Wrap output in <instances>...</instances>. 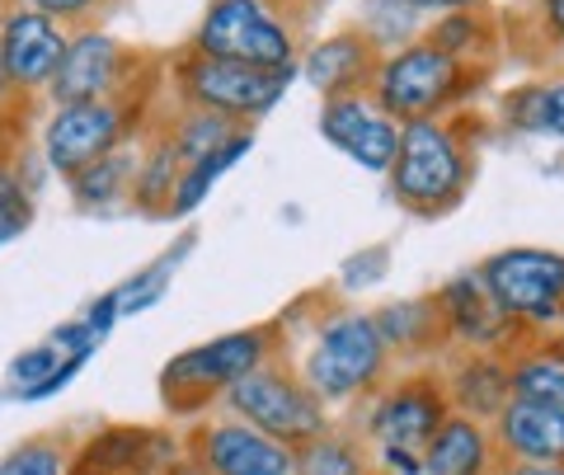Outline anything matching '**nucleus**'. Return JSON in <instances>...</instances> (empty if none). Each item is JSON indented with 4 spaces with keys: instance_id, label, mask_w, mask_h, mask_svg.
Here are the masks:
<instances>
[{
    "instance_id": "1",
    "label": "nucleus",
    "mask_w": 564,
    "mask_h": 475,
    "mask_svg": "<svg viewBox=\"0 0 564 475\" xmlns=\"http://www.w3.org/2000/svg\"><path fill=\"white\" fill-rule=\"evenodd\" d=\"M470 155L452 122L419 118L400 128V155L391 165V198L414 217H443L462 203Z\"/></svg>"
},
{
    "instance_id": "2",
    "label": "nucleus",
    "mask_w": 564,
    "mask_h": 475,
    "mask_svg": "<svg viewBox=\"0 0 564 475\" xmlns=\"http://www.w3.org/2000/svg\"><path fill=\"white\" fill-rule=\"evenodd\" d=\"M391 348L367 311H334L315 330V344L302 363V381L321 400H358L386 377Z\"/></svg>"
},
{
    "instance_id": "3",
    "label": "nucleus",
    "mask_w": 564,
    "mask_h": 475,
    "mask_svg": "<svg viewBox=\"0 0 564 475\" xmlns=\"http://www.w3.org/2000/svg\"><path fill=\"white\" fill-rule=\"evenodd\" d=\"M480 283L503 321L518 330H555L564 325V255L541 245H513L480 263Z\"/></svg>"
},
{
    "instance_id": "4",
    "label": "nucleus",
    "mask_w": 564,
    "mask_h": 475,
    "mask_svg": "<svg viewBox=\"0 0 564 475\" xmlns=\"http://www.w3.org/2000/svg\"><path fill=\"white\" fill-rule=\"evenodd\" d=\"M470 90V72L466 62L447 57L433 43H410L381 57L377 80H372V99L391 114L400 128L419 118H443L447 104H456Z\"/></svg>"
},
{
    "instance_id": "5",
    "label": "nucleus",
    "mask_w": 564,
    "mask_h": 475,
    "mask_svg": "<svg viewBox=\"0 0 564 475\" xmlns=\"http://www.w3.org/2000/svg\"><path fill=\"white\" fill-rule=\"evenodd\" d=\"M226 404L231 414L254 424L259 433L278 438L288 447H306L311 438L329 433V419H325V400L311 391L302 377L282 373V367H254L250 377H240L231 391H226Z\"/></svg>"
},
{
    "instance_id": "6",
    "label": "nucleus",
    "mask_w": 564,
    "mask_h": 475,
    "mask_svg": "<svg viewBox=\"0 0 564 475\" xmlns=\"http://www.w3.org/2000/svg\"><path fill=\"white\" fill-rule=\"evenodd\" d=\"M269 344H273L269 330L254 325V330L221 334V339L198 348H184L161 373V391L170 400V410H198L212 396H226L240 377H250L254 367L269 363Z\"/></svg>"
},
{
    "instance_id": "7",
    "label": "nucleus",
    "mask_w": 564,
    "mask_h": 475,
    "mask_svg": "<svg viewBox=\"0 0 564 475\" xmlns=\"http://www.w3.org/2000/svg\"><path fill=\"white\" fill-rule=\"evenodd\" d=\"M193 52L282 72V66H292L296 43L292 24L269 10V0H212L198 24V39H193Z\"/></svg>"
},
{
    "instance_id": "8",
    "label": "nucleus",
    "mask_w": 564,
    "mask_h": 475,
    "mask_svg": "<svg viewBox=\"0 0 564 475\" xmlns=\"http://www.w3.org/2000/svg\"><path fill=\"white\" fill-rule=\"evenodd\" d=\"M292 85V66L282 72H263V66H245V62H221V57H203L188 52L180 62V90L188 99V109H207L221 118H259L288 95Z\"/></svg>"
},
{
    "instance_id": "9",
    "label": "nucleus",
    "mask_w": 564,
    "mask_h": 475,
    "mask_svg": "<svg viewBox=\"0 0 564 475\" xmlns=\"http://www.w3.org/2000/svg\"><path fill=\"white\" fill-rule=\"evenodd\" d=\"M452 396L443 377H404L391 391H381L372 414H367V433H372L377 452H410L423 456L433 433L447 424Z\"/></svg>"
},
{
    "instance_id": "10",
    "label": "nucleus",
    "mask_w": 564,
    "mask_h": 475,
    "mask_svg": "<svg viewBox=\"0 0 564 475\" xmlns=\"http://www.w3.org/2000/svg\"><path fill=\"white\" fill-rule=\"evenodd\" d=\"M132 114H137V104L128 109V99L66 104V109H57V118L47 122V137H43L47 165L66 174V180H76L80 170H90L109 151H118V142L132 128Z\"/></svg>"
},
{
    "instance_id": "11",
    "label": "nucleus",
    "mask_w": 564,
    "mask_h": 475,
    "mask_svg": "<svg viewBox=\"0 0 564 475\" xmlns=\"http://www.w3.org/2000/svg\"><path fill=\"white\" fill-rule=\"evenodd\" d=\"M128 66H137V57L118 39L85 29L70 39L47 90L62 109L66 104H95V99H128Z\"/></svg>"
},
{
    "instance_id": "12",
    "label": "nucleus",
    "mask_w": 564,
    "mask_h": 475,
    "mask_svg": "<svg viewBox=\"0 0 564 475\" xmlns=\"http://www.w3.org/2000/svg\"><path fill=\"white\" fill-rule=\"evenodd\" d=\"M321 137L334 151H344L348 161H358L362 170H372V174H391L395 155H400V122L372 99V90L325 99Z\"/></svg>"
},
{
    "instance_id": "13",
    "label": "nucleus",
    "mask_w": 564,
    "mask_h": 475,
    "mask_svg": "<svg viewBox=\"0 0 564 475\" xmlns=\"http://www.w3.org/2000/svg\"><path fill=\"white\" fill-rule=\"evenodd\" d=\"M193 462L207 475H292L296 447L259 433L245 419H221L193 438Z\"/></svg>"
},
{
    "instance_id": "14",
    "label": "nucleus",
    "mask_w": 564,
    "mask_h": 475,
    "mask_svg": "<svg viewBox=\"0 0 564 475\" xmlns=\"http://www.w3.org/2000/svg\"><path fill=\"white\" fill-rule=\"evenodd\" d=\"M437 311H443L447 339L466 344L470 354H508L522 334L513 321H503L499 306L489 302V292L480 283V269L447 278L443 292H437Z\"/></svg>"
},
{
    "instance_id": "15",
    "label": "nucleus",
    "mask_w": 564,
    "mask_h": 475,
    "mask_svg": "<svg viewBox=\"0 0 564 475\" xmlns=\"http://www.w3.org/2000/svg\"><path fill=\"white\" fill-rule=\"evenodd\" d=\"M66 29L47 14L33 10H14L6 24H0V57H6V72L20 90H39V85H52L57 66L66 57Z\"/></svg>"
},
{
    "instance_id": "16",
    "label": "nucleus",
    "mask_w": 564,
    "mask_h": 475,
    "mask_svg": "<svg viewBox=\"0 0 564 475\" xmlns=\"http://www.w3.org/2000/svg\"><path fill=\"white\" fill-rule=\"evenodd\" d=\"M494 443L503 466H564V410L508 400V410L494 419Z\"/></svg>"
},
{
    "instance_id": "17",
    "label": "nucleus",
    "mask_w": 564,
    "mask_h": 475,
    "mask_svg": "<svg viewBox=\"0 0 564 475\" xmlns=\"http://www.w3.org/2000/svg\"><path fill=\"white\" fill-rule=\"evenodd\" d=\"M381 52L372 43V33H334V39L315 43L302 62V76L321 90L325 99H344V95H367L377 80Z\"/></svg>"
},
{
    "instance_id": "18",
    "label": "nucleus",
    "mask_w": 564,
    "mask_h": 475,
    "mask_svg": "<svg viewBox=\"0 0 564 475\" xmlns=\"http://www.w3.org/2000/svg\"><path fill=\"white\" fill-rule=\"evenodd\" d=\"M499 443H494V424H480L470 414H447V424L433 433L423 447V475H489L499 471Z\"/></svg>"
},
{
    "instance_id": "19",
    "label": "nucleus",
    "mask_w": 564,
    "mask_h": 475,
    "mask_svg": "<svg viewBox=\"0 0 564 475\" xmlns=\"http://www.w3.org/2000/svg\"><path fill=\"white\" fill-rule=\"evenodd\" d=\"M503 358H508V381H513V400L564 410V339L560 334L518 339Z\"/></svg>"
},
{
    "instance_id": "20",
    "label": "nucleus",
    "mask_w": 564,
    "mask_h": 475,
    "mask_svg": "<svg viewBox=\"0 0 564 475\" xmlns=\"http://www.w3.org/2000/svg\"><path fill=\"white\" fill-rule=\"evenodd\" d=\"M447 396L456 414H470L480 424H494L508 400H513V381H508V358L503 354H470L456 373L447 377Z\"/></svg>"
},
{
    "instance_id": "21",
    "label": "nucleus",
    "mask_w": 564,
    "mask_h": 475,
    "mask_svg": "<svg viewBox=\"0 0 564 475\" xmlns=\"http://www.w3.org/2000/svg\"><path fill=\"white\" fill-rule=\"evenodd\" d=\"M372 321L381 330V339L391 354H429L447 339L443 311H437V296H410V302H391L372 311Z\"/></svg>"
},
{
    "instance_id": "22",
    "label": "nucleus",
    "mask_w": 564,
    "mask_h": 475,
    "mask_svg": "<svg viewBox=\"0 0 564 475\" xmlns=\"http://www.w3.org/2000/svg\"><path fill=\"white\" fill-rule=\"evenodd\" d=\"M155 438L147 429H109L80 452L76 475H147Z\"/></svg>"
},
{
    "instance_id": "23",
    "label": "nucleus",
    "mask_w": 564,
    "mask_h": 475,
    "mask_svg": "<svg viewBox=\"0 0 564 475\" xmlns=\"http://www.w3.org/2000/svg\"><path fill=\"white\" fill-rule=\"evenodd\" d=\"M137 174H141L137 151H109L90 170H80L76 180H70V188H76L80 207H113L118 198H128L137 188Z\"/></svg>"
},
{
    "instance_id": "24",
    "label": "nucleus",
    "mask_w": 564,
    "mask_h": 475,
    "mask_svg": "<svg viewBox=\"0 0 564 475\" xmlns=\"http://www.w3.org/2000/svg\"><path fill=\"white\" fill-rule=\"evenodd\" d=\"M184 161H180V151H174V142L165 137V142H155L147 151V161H141V174H137V188H132V203L141 207V213H170V203H174V188H180L184 180Z\"/></svg>"
},
{
    "instance_id": "25",
    "label": "nucleus",
    "mask_w": 564,
    "mask_h": 475,
    "mask_svg": "<svg viewBox=\"0 0 564 475\" xmlns=\"http://www.w3.org/2000/svg\"><path fill=\"white\" fill-rule=\"evenodd\" d=\"M250 142H254V137H250V132H236V137H231V142H226L221 151H212V155H207V161H198V165H188V170H184V180H180V188H174V203H170V213H174V217H184V213H193V207H198V203L207 198V188H212V184H217V180H221V174H226V170H231V165L240 161V155H245V151H250Z\"/></svg>"
},
{
    "instance_id": "26",
    "label": "nucleus",
    "mask_w": 564,
    "mask_h": 475,
    "mask_svg": "<svg viewBox=\"0 0 564 475\" xmlns=\"http://www.w3.org/2000/svg\"><path fill=\"white\" fill-rule=\"evenodd\" d=\"M236 132H240V128H236L231 118L207 114V109H188V114L170 128V142H174V151H180L184 165H198V161H207L212 151H221Z\"/></svg>"
},
{
    "instance_id": "27",
    "label": "nucleus",
    "mask_w": 564,
    "mask_h": 475,
    "mask_svg": "<svg viewBox=\"0 0 564 475\" xmlns=\"http://www.w3.org/2000/svg\"><path fill=\"white\" fill-rule=\"evenodd\" d=\"M292 475H367V456L352 438L321 433V438H311L306 447H296Z\"/></svg>"
},
{
    "instance_id": "28",
    "label": "nucleus",
    "mask_w": 564,
    "mask_h": 475,
    "mask_svg": "<svg viewBox=\"0 0 564 475\" xmlns=\"http://www.w3.org/2000/svg\"><path fill=\"white\" fill-rule=\"evenodd\" d=\"M423 43H433V47H443L447 57L466 62L475 47L489 43V24H485L480 10H456V14H443V20H433V29H429V39H423Z\"/></svg>"
},
{
    "instance_id": "29",
    "label": "nucleus",
    "mask_w": 564,
    "mask_h": 475,
    "mask_svg": "<svg viewBox=\"0 0 564 475\" xmlns=\"http://www.w3.org/2000/svg\"><path fill=\"white\" fill-rule=\"evenodd\" d=\"M188 245H193V240L184 236V240H180V250H174V255H165V259H155V263H151V269H147V273H137V278H132V283H128V288H118V292H113V302H118V315H128V311H147V306L155 302V296H161V292H165V283H170V273H174V263H180V255L188 250Z\"/></svg>"
},
{
    "instance_id": "30",
    "label": "nucleus",
    "mask_w": 564,
    "mask_h": 475,
    "mask_svg": "<svg viewBox=\"0 0 564 475\" xmlns=\"http://www.w3.org/2000/svg\"><path fill=\"white\" fill-rule=\"evenodd\" d=\"M0 475H66V447L52 438H29L0 456Z\"/></svg>"
},
{
    "instance_id": "31",
    "label": "nucleus",
    "mask_w": 564,
    "mask_h": 475,
    "mask_svg": "<svg viewBox=\"0 0 564 475\" xmlns=\"http://www.w3.org/2000/svg\"><path fill=\"white\" fill-rule=\"evenodd\" d=\"M503 122L518 132H545V80H527L503 99Z\"/></svg>"
},
{
    "instance_id": "32",
    "label": "nucleus",
    "mask_w": 564,
    "mask_h": 475,
    "mask_svg": "<svg viewBox=\"0 0 564 475\" xmlns=\"http://www.w3.org/2000/svg\"><path fill=\"white\" fill-rule=\"evenodd\" d=\"M66 358H70V354H62V348L52 344V339L14 358V363H10V377H14V386H20V396H24V391H33V386H43V381H47L52 373H57V367H62Z\"/></svg>"
},
{
    "instance_id": "33",
    "label": "nucleus",
    "mask_w": 564,
    "mask_h": 475,
    "mask_svg": "<svg viewBox=\"0 0 564 475\" xmlns=\"http://www.w3.org/2000/svg\"><path fill=\"white\" fill-rule=\"evenodd\" d=\"M20 6L33 14H47V20H57L66 29V24H90L99 10L113 6V0H20Z\"/></svg>"
},
{
    "instance_id": "34",
    "label": "nucleus",
    "mask_w": 564,
    "mask_h": 475,
    "mask_svg": "<svg viewBox=\"0 0 564 475\" xmlns=\"http://www.w3.org/2000/svg\"><path fill=\"white\" fill-rule=\"evenodd\" d=\"M29 198H24V188L10 180L6 170H0V240H10V236H20L24 226H29Z\"/></svg>"
},
{
    "instance_id": "35",
    "label": "nucleus",
    "mask_w": 564,
    "mask_h": 475,
    "mask_svg": "<svg viewBox=\"0 0 564 475\" xmlns=\"http://www.w3.org/2000/svg\"><path fill=\"white\" fill-rule=\"evenodd\" d=\"M545 132L564 137V80H545Z\"/></svg>"
},
{
    "instance_id": "36",
    "label": "nucleus",
    "mask_w": 564,
    "mask_h": 475,
    "mask_svg": "<svg viewBox=\"0 0 564 475\" xmlns=\"http://www.w3.org/2000/svg\"><path fill=\"white\" fill-rule=\"evenodd\" d=\"M414 14H456V10H480L485 0H400Z\"/></svg>"
},
{
    "instance_id": "37",
    "label": "nucleus",
    "mask_w": 564,
    "mask_h": 475,
    "mask_svg": "<svg viewBox=\"0 0 564 475\" xmlns=\"http://www.w3.org/2000/svg\"><path fill=\"white\" fill-rule=\"evenodd\" d=\"M541 20H545V33L564 43V0H541Z\"/></svg>"
},
{
    "instance_id": "38",
    "label": "nucleus",
    "mask_w": 564,
    "mask_h": 475,
    "mask_svg": "<svg viewBox=\"0 0 564 475\" xmlns=\"http://www.w3.org/2000/svg\"><path fill=\"white\" fill-rule=\"evenodd\" d=\"M499 475H564V466H503Z\"/></svg>"
},
{
    "instance_id": "39",
    "label": "nucleus",
    "mask_w": 564,
    "mask_h": 475,
    "mask_svg": "<svg viewBox=\"0 0 564 475\" xmlns=\"http://www.w3.org/2000/svg\"><path fill=\"white\" fill-rule=\"evenodd\" d=\"M170 475H207V471H203V466H198V462H193V456H188V462H184V466H174Z\"/></svg>"
},
{
    "instance_id": "40",
    "label": "nucleus",
    "mask_w": 564,
    "mask_h": 475,
    "mask_svg": "<svg viewBox=\"0 0 564 475\" xmlns=\"http://www.w3.org/2000/svg\"><path fill=\"white\" fill-rule=\"evenodd\" d=\"M10 85H14V80H10V72H6V57H0V95H6Z\"/></svg>"
},
{
    "instance_id": "41",
    "label": "nucleus",
    "mask_w": 564,
    "mask_h": 475,
    "mask_svg": "<svg viewBox=\"0 0 564 475\" xmlns=\"http://www.w3.org/2000/svg\"><path fill=\"white\" fill-rule=\"evenodd\" d=\"M489 475H499V471H489Z\"/></svg>"
}]
</instances>
